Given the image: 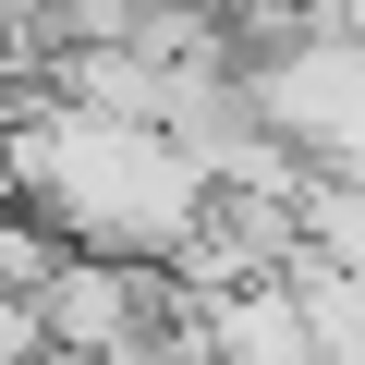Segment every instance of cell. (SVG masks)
Instances as JSON below:
<instances>
[{"mask_svg": "<svg viewBox=\"0 0 365 365\" xmlns=\"http://www.w3.org/2000/svg\"><path fill=\"white\" fill-rule=\"evenodd\" d=\"M195 304H182V268L158 256H61V280L37 304H13V341H49V353H86V365H158Z\"/></svg>", "mask_w": 365, "mask_h": 365, "instance_id": "2", "label": "cell"}, {"mask_svg": "<svg viewBox=\"0 0 365 365\" xmlns=\"http://www.w3.org/2000/svg\"><path fill=\"white\" fill-rule=\"evenodd\" d=\"M13 195H25V220H49L86 256H158V268H182L207 244V220H220V158L195 134H170V122L25 86V110H13Z\"/></svg>", "mask_w": 365, "mask_h": 365, "instance_id": "1", "label": "cell"}]
</instances>
